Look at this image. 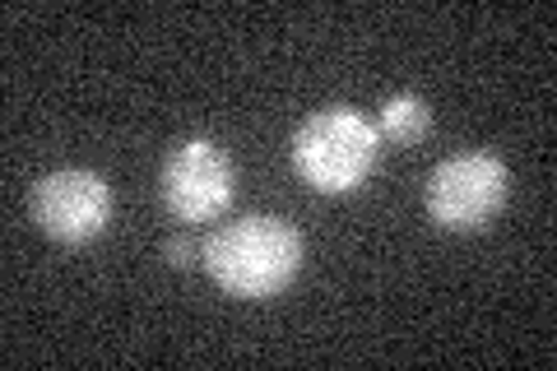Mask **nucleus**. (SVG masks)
Here are the masks:
<instances>
[{
    "label": "nucleus",
    "mask_w": 557,
    "mask_h": 371,
    "mask_svg": "<svg viewBox=\"0 0 557 371\" xmlns=\"http://www.w3.org/2000/svg\"><path fill=\"white\" fill-rule=\"evenodd\" d=\"M200 264L228 297L265 302V297H278L298 279L302 237H298V227L274 214H247L205 237Z\"/></svg>",
    "instance_id": "obj_1"
},
{
    "label": "nucleus",
    "mask_w": 557,
    "mask_h": 371,
    "mask_svg": "<svg viewBox=\"0 0 557 371\" xmlns=\"http://www.w3.org/2000/svg\"><path fill=\"white\" fill-rule=\"evenodd\" d=\"M381 135L354 108H321L293 131V172L317 196H348L372 176Z\"/></svg>",
    "instance_id": "obj_2"
},
{
    "label": "nucleus",
    "mask_w": 557,
    "mask_h": 371,
    "mask_svg": "<svg viewBox=\"0 0 557 371\" xmlns=\"http://www.w3.org/2000/svg\"><path fill=\"white\" fill-rule=\"evenodd\" d=\"M507 200H511V168L483 149L442 158L423 186L428 219L442 233H483L507 209Z\"/></svg>",
    "instance_id": "obj_3"
},
{
    "label": "nucleus",
    "mask_w": 557,
    "mask_h": 371,
    "mask_svg": "<svg viewBox=\"0 0 557 371\" xmlns=\"http://www.w3.org/2000/svg\"><path fill=\"white\" fill-rule=\"evenodd\" d=\"M33 223L42 227L51 242L84 246L108 233L112 223V186L89 168H61L33 182Z\"/></svg>",
    "instance_id": "obj_4"
},
{
    "label": "nucleus",
    "mask_w": 557,
    "mask_h": 371,
    "mask_svg": "<svg viewBox=\"0 0 557 371\" xmlns=\"http://www.w3.org/2000/svg\"><path fill=\"white\" fill-rule=\"evenodd\" d=\"M233 163L214 139H182L177 149L163 158L159 172V196L172 219L182 223H209L233 205Z\"/></svg>",
    "instance_id": "obj_5"
},
{
    "label": "nucleus",
    "mask_w": 557,
    "mask_h": 371,
    "mask_svg": "<svg viewBox=\"0 0 557 371\" xmlns=\"http://www.w3.org/2000/svg\"><path fill=\"white\" fill-rule=\"evenodd\" d=\"M376 135L391 139V145H418V139L432 135V108L418 94H391L381 102Z\"/></svg>",
    "instance_id": "obj_6"
},
{
    "label": "nucleus",
    "mask_w": 557,
    "mask_h": 371,
    "mask_svg": "<svg viewBox=\"0 0 557 371\" xmlns=\"http://www.w3.org/2000/svg\"><path fill=\"white\" fill-rule=\"evenodd\" d=\"M159 256H163V264H172V270H190V264H200L205 246L190 237V233H172V237L159 246Z\"/></svg>",
    "instance_id": "obj_7"
}]
</instances>
